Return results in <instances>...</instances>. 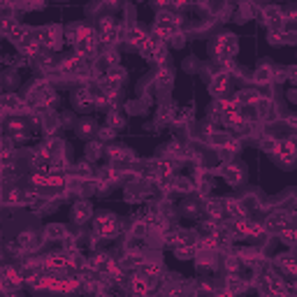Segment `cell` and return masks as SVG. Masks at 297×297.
<instances>
[{"mask_svg":"<svg viewBox=\"0 0 297 297\" xmlns=\"http://www.w3.org/2000/svg\"><path fill=\"white\" fill-rule=\"evenodd\" d=\"M288 100L290 102H297V88H290L288 91Z\"/></svg>","mask_w":297,"mask_h":297,"instance_id":"obj_7","label":"cell"},{"mask_svg":"<svg viewBox=\"0 0 297 297\" xmlns=\"http://www.w3.org/2000/svg\"><path fill=\"white\" fill-rule=\"evenodd\" d=\"M198 2H209V0H198Z\"/></svg>","mask_w":297,"mask_h":297,"instance_id":"obj_8","label":"cell"},{"mask_svg":"<svg viewBox=\"0 0 297 297\" xmlns=\"http://www.w3.org/2000/svg\"><path fill=\"white\" fill-rule=\"evenodd\" d=\"M221 174H223V179H225L230 186H237L239 181H242V176H244V165H225L223 170H221Z\"/></svg>","mask_w":297,"mask_h":297,"instance_id":"obj_2","label":"cell"},{"mask_svg":"<svg viewBox=\"0 0 297 297\" xmlns=\"http://www.w3.org/2000/svg\"><path fill=\"white\" fill-rule=\"evenodd\" d=\"M100 156H102V147H100V144H93V142H88L86 144V158L88 160H98Z\"/></svg>","mask_w":297,"mask_h":297,"instance_id":"obj_3","label":"cell"},{"mask_svg":"<svg viewBox=\"0 0 297 297\" xmlns=\"http://www.w3.org/2000/svg\"><path fill=\"white\" fill-rule=\"evenodd\" d=\"M79 128H81V130H79V135H84V137H88V135H96V123L91 121V119H84V121L79 123Z\"/></svg>","mask_w":297,"mask_h":297,"instance_id":"obj_4","label":"cell"},{"mask_svg":"<svg viewBox=\"0 0 297 297\" xmlns=\"http://www.w3.org/2000/svg\"><path fill=\"white\" fill-rule=\"evenodd\" d=\"M288 79L293 84H297V68H288Z\"/></svg>","mask_w":297,"mask_h":297,"instance_id":"obj_6","label":"cell"},{"mask_svg":"<svg viewBox=\"0 0 297 297\" xmlns=\"http://www.w3.org/2000/svg\"><path fill=\"white\" fill-rule=\"evenodd\" d=\"M91 216H93V207H91L88 202H77V204L72 207V221L79 223V225H81V223H86Z\"/></svg>","mask_w":297,"mask_h":297,"instance_id":"obj_1","label":"cell"},{"mask_svg":"<svg viewBox=\"0 0 297 297\" xmlns=\"http://www.w3.org/2000/svg\"><path fill=\"white\" fill-rule=\"evenodd\" d=\"M47 235L51 237H56V239H63V237H65V227H61V225H49L47 227Z\"/></svg>","mask_w":297,"mask_h":297,"instance_id":"obj_5","label":"cell"}]
</instances>
